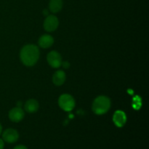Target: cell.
<instances>
[{"label":"cell","mask_w":149,"mask_h":149,"mask_svg":"<svg viewBox=\"0 0 149 149\" xmlns=\"http://www.w3.org/2000/svg\"><path fill=\"white\" fill-rule=\"evenodd\" d=\"M65 79H66V76H65V72L63 71L59 70L54 74L53 77H52V81L55 85L61 86L64 84Z\"/></svg>","instance_id":"9"},{"label":"cell","mask_w":149,"mask_h":149,"mask_svg":"<svg viewBox=\"0 0 149 149\" xmlns=\"http://www.w3.org/2000/svg\"><path fill=\"white\" fill-rule=\"evenodd\" d=\"M63 0H50L49 3V9L53 13H58L63 8Z\"/></svg>","instance_id":"12"},{"label":"cell","mask_w":149,"mask_h":149,"mask_svg":"<svg viewBox=\"0 0 149 149\" xmlns=\"http://www.w3.org/2000/svg\"><path fill=\"white\" fill-rule=\"evenodd\" d=\"M39 109V103L34 99H30L25 104V110L28 113H34Z\"/></svg>","instance_id":"11"},{"label":"cell","mask_w":149,"mask_h":149,"mask_svg":"<svg viewBox=\"0 0 149 149\" xmlns=\"http://www.w3.org/2000/svg\"><path fill=\"white\" fill-rule=\"evenodd\" d=\"M2 138L8 143H15L19 138V134L17 130L14 129H7L3 132Z\"/></svg>","instance_id":"6"},{"label":"cell","mask_w":149,"mask_h":149,"mask_svg":"<svg viewBox=\"0 0 149 149\" xmlns=\"http://www.w3.org/2000/svg\"><path fill=\"white\" fill-rule=\"evenodd\" d=\"M58 104L61 109L65 111H71L75 107V100L71 95L63 94L60 96Z\"/></svg>","instance_id":"3"},{"label":"cell","mask_w":149,"mask_h":149,"mask_svg":"<svg viewBox=\"0 0 149 149\" xmlns=\"http://www.w3.org/2000/svg\"><path fill=\"white\" fill-rule=\"evenodd\" d=\"M1 132H2V127H1V124H0V135H1Z\"/></svg>","instance_id":"17"},{"label":"cell","mask_w":149,"mask_h":149,"mask_svg":"<svg viewBox=\"0 0 149 149\" xmlns=\"http://www.w3.org/2000/svg\"><path fill=\"white\" fill-rule=\"evenodd\" d=\"M111 108V100L107 96L100 95L95 99L92 109L97 115H102L107 113Z\"/></svg>","instance_id":"2"},{"label":"cell","mask_w":149,"mask_h":149,"mask_svg":"<svg viewBox=\"0 0 149 149\" xmlns=\"http://www.w3.org/2000/svg\"><path fill=\"white\" fill-rule=\"evenodd\" d=\"M113 123L118 127H122L126 124L127 116L125 112L122 111H116L113 116Z\"/></svg>","instance_id":"8"},{"label":"cell","mask_w":149,"mask_h":149,"mask_svg":"<svg viewBox=\"0 0 149 149\" xmlns=\"http://www.w3.org/2000/svg\"><path fill=\"white\" fill-rule=\"evenodd\" d=\"M58 25H59V20L58 17L52 15H49L47 16L45 18L43 26L45 31L48 32H52L58 29Z\"/></svg>","instance_id":"4"},{"label":"cell","mask_w":149,"mask_h":149,"mask_svg":"<svg viewBox=\"0 0 149 149\" xmlns=\"http://www.w3.org/2000/svg\"><path fill=\"white\" fill-rule=\"evenodd\" d=\"M47 62L51 67L54 68H58L61 66L62 64V58L60 53L56 51H52L47 55Z\"/></svg>","instance_id":"5"},{"label":"cell","mask_w":149,"mask_h":149,"mask_svg":"<svg viewBox=\"0 0 149 149\" xmlns=\"http://www.w3.org/2000/svg\"><path fill=\"white\" fill-rule=\"evenodd\" d=\"M61 65H63V66L64 68H69V63L68 62H62V64H61Z\"/></svg>","instance_id":"13"},{"label":"cell","mask_w":149,"mask_h":149,"mask_svg":"<svg viewBox=\"0 0 149 149\" xmlns=\"http://www.w3.org/2000/svg\"><path fill=\"white\" fill-rule=\"evenodd\" d=\"M25 113L21 108H13L9 112V118L13 122H19L23 120Z\"/></svg>","instance_id":"7"},{"label":"cell","mask_w":149,"mask_h":149,"mask_svg":"<svg viewBox=\"0 0 149 149\" xmlns=\"http://www.w3.org/2000/svg\"><path fill=\"white\" fill-rule=\"evenodd\" d=\"M39 49L34 45H27L23 47L20 52L21 62L26 66H33L39 58Z\"/></svg>","instance_id":"1"},{"label":"cell","mask_w":149,"mask_h":149,"mask_svg":"<svg viewBox=\"0 0 149 149\" xmlns=\"http://www.w3.org/2000/svg\"><path fill=\"white\" fill-rule=\"evenodd\" d=\"M44 14L46 15H48L47 10H44Z\"/></svg>","instance_id":"16"},{"label":"cell","mask_w":149,"mask_h":149,"mask_svg":"<svg viewBox=\"0 0 149 149\" xmlns=\"http://www.w3.org/2000/svg\"><path fill=\"white\" fill-rule=\"evenodd\" d=\"M39 45L42 48H49L53 45L54 39L50 35H43L39 39Z\"/></svg>","instance_id":"10"},{"label":"cell","mask_w":149,"mask_h":149,"mask_svg":"<svg viewBox=\"0 0 149 149\" xmlns=\"http://www.w3.org/2000/svg\"><path fill=\"white\" fill-rule=\"evenodd\" d=\"M13 149H28V148H27V147H26L25 146L19 145V146H17L16 147H15Z\"/></svg>","instance_id":"14"},{"label":"cell","mask_w":149,"mask_h":149,"mask_svg":"<svg viewBox=\"0 0 149 149\" xmlns=\"http://www.w3.org/2000/svg\"><path fill=\"white\" fill-rule=\"evenodd\" d=\"M4 141H3L2 139H1V138H0V149L4 148Z\"/></svg>","instance_id":"15"}]
</instances>
